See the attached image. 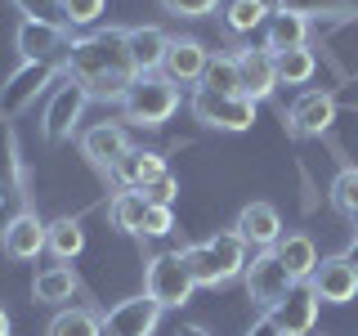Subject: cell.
I'll return each mask as SVG.
<instances>
[{"label": "cell", "mask_w": 358, "mask_h": 336, "mask_svg": "<svg viewBox=\"0 0 358 336\" xmlns=\"http://www.w3.org/2000/svg\"><path fill=\"white\" fill-rule=\"evenodd\" d=\"M130 27H103L90 31V36L72 41V54H67V76H76L90 99H103V104H121L126 90L134 85V63H130V45H126Z\"/></svg>", "instance_id": "1"}, {"label": "cell", "mask_w": 358, "mask_h": 336, "mask_svg": "<svg viewBox=\"0 0 358 336\" xmlns=\"http://www.w3.org/2000/svg\"><path fill=\"white\" fill-rule=\"evenodd\" d=\"M184 260L193 269L197 287H229L233 278H242V269H246L251 255H246V242L233 229H220V233H210V238L184 246Z\"/></svg>", "instance_id": "2"}, {"label": "cell", "mask_w": 358, "mask_h": 336, "mask_svg": "<svg viewBox=\"0 0 358 336\" xmlns=\"http://www.w3.org/2000/svg\"><path fill=\"white\" fill-rule=\"evenodd\" d=\"M121 112H126V121L139 126V130H162L179 112V85H171L162 72L134 76V85L126 90V99H121Z\"/></svg>", "instance_id": "3"}, {"label": "cell", "mask_w": 358, "mask_h": 336, "mask_svg": "<svg viewBox=\"0 0 358 336\" xmlns=\"http://www.w3.org/2000/svg\"><path fill=\"white\" fill-rule=\"evenodd\" d=\"M143 291H148L162 309H184L188 300H193L197 278H193V269H188V260H184V246L152 255L148 269H143Z\"/></svg>", "instance_id": "4"}, {"label": "cell", "mask_w": 358, "mask_h": 336, "mask_svg": "<svg viewBox=\"0 0 358 336\" xmlns=\"http://www.w3.org/2000/svg\"><path fill=\"white\" fill-rule=\"evenodd\" d=\"M63 72H67L63 63H18L14 76L0 85V117H22L45 90L63 81Z\"/></svg>", "instance_id": "5"}, {"label": "cell", "mask_w": 358, "mask_h": 336, "mask_svg": "<svg viewBox=\"0 0 358 336\" xmlns=\"http://www.w3.org/2000/svg\"><path fill=\"white\" fill-rule=\"evenodd\" d=\"M85 104H90V90L76 81V76H67V72H63V81L50 90V104H45V112H41V134H45L50 144L72 139L76 126H81Z\"/></svg>", "instance_id": "6"}, {"label": "cell", "mask_w": 358, "mask_h": 336, "mask_svg": "<svg viewBox=\"0 0 358 336\" xmlns=\"http://www.w3.org/2000/svg\"><path fill=\"white\" fill-rule=\"evenodd\" d=\"M255 99L246 94H210V90H193V117L206 130H224V134H242L255 126Z\"/></svg>", "instance_id": "7"}, {"label": "cell", "mask_w": 358, "mask_h": 336, "mask_svg": "<svg viewBox=\"0 0 358 336\" xmlns=\"http://www.w3.org/2000/svg\"><path fill=\"white\" fill-rule=\"evenodd\" d=\"M242 283H246L251 305H260L268 314L278 300H287V291L296 287V278L287 274V265L278 260L273 246H268V251H251V260H246V269H242Z\"/></svg>", "instance_id": "8"}, {"label": "cell", "mask_w": 358, "mask_h": 336, "mask_svg": "<svg viewBox=\"0 0 358 336\" xmlns=\"http://www.w3.org/2000/svg\"><path fill=\"white\" fill-rule=\"evenodd\" d=\"M72 41H76L72 27H54V22H36V18H22L18 31H14V45H18L22 63H63L67 67Z\"/></svg>", "instance_id": "9"}, {"label": "cell", "mask_w": 358, "mask_h": 336, "mask_svg": "<svg viewBox=\"0 0 358 336\" xmlns=\"http://www.w3.org/2000/svg\"><path fill=\"white\" fill-rule=\"evenodd\" d=\"M45 242H50V224L31 206H18L14 216L5 220V229H0V251H5V260H36L45 251Z\"/></svg>", "instance_id": "10"}, {"label": "cell", "mask_w": 358, "mask_h": 336, "mask_svg": "<svg viewBox=\"0 0 358 336\" xmlns=\"http://www.w3.org/2000/svg\"><path fill=\"white\" fill-rule=\"evenodd\" d=\"M309 287L322 305H350V300H358V260L354 255H327V260H318Z\"/></svg>", "instance_id": "11"}, {"label": "cell", "mask_w": 358, "mask_h": 336, "mask_svg": "<svg viewBox=\"0 0 358 336\" xmlns=\"http://www.w3.org/2000/svg\"><path fill=\"white\" fill-rule=\"evenodd\" d=\"M162 305L143 291V296H126L103 314V336H152L162 323Z\"/></svg>", "instance_id": "12"}, {"label": "cell", "mask_w": 358, "mask_h": 336, "mask_svg": "<svg viewBox=\"0 0 358 336\" xmlns=\"http://www.w3.org/2000/svg\"><path fill=\"white\" fill-rule=\"evenodd\" d=\"M130 148H134V144H130V130L117 126V121H99V126H90V130L81 134V157L94 166L99 175H108Z\"/></svg>", "instance_id": "13"}, {"label": "cell", "mask_w": 358, "mask_h": 336, "mask_svg": "<svg viewBox=\"0 0 358 336\" xmlns=\"http://www.w3.org/2000/svg\"><path fill=\"white\" fill-rule=\"evenodd\" d=\"M233 233L246 242V251H268V246H278L282 238V216H278L268 202H246L238 211V220H233Z\"/></svg>", "instance_id": "14"}, {"label": "cell", "mask_w": 358, "mask_h": 336, "mask_svg": "<svg viewBox=\"0 0 358 336\" xmlns=\"http://www.w3.org/2000/svg\"><path fill=\"white\" fill-rule=\"evenodd\" d=\"M210 63V50L193 36H171L166 45V59H162V76L171 85H201V72Z\"/></svg>", "instance_id": "15"}, {"label": "cell", "mask_w": 358, "mask_h": 336, "mask_svg": "<svg viewBox=\"0 0 358 336\" xmlns=\"http://www.w3.org/2000/svg\"><path fill=\"white\" fill-rule=\"evenodd\" d=\"M318 305H322V300L313 296V287L309 283H296V287L287 291V300H278V305L268 309V318L278 323V332H282V336H313Z\"/></svg>", "instance_id": "16"}, {"label": "cell", "mask_w": 358, "mask_h": 336, "mask_svg": "<svg viewBox=\"0 0 358 336\" xmlns=\"http://www.w3.org/2000/svg\"><path fill=\"white\" fill-rule=\"evenodd\" d=\"M282 121L291 134H327L336 121V99L327 90H305V94L291 104V112L282 108Z\"/></svg>", "instance_id": "17"}, {"label": "cell", "mask_w": 358, "mask_h": 336, "mask_svg": "<svg viewBox=\"0 0 358 336\" xmlns=\"http://www.w3.org/2000/svg\"><path fill=\"white\" fill-rule=\"evenodd\" d=\"M238 59V72H242V94L246 99H255V104H264V99H273V90L282 85L278 81V59L264 50H238L233 54Z\"/></svg>", "instance_id": "18"}, {"label": "cell", "mask_w": 358, "mask_h": 336, "mask_svg": "<svg viewBox=\"0 0 358 336\" xmlns=\"http://www.w3.org/2000/svg\"><path fill=\"white\" fill-rule=\"evenodd\" d=\"M22 188H27L22 153H18V139H14L9 117H0V206H5V202H22V197H27Z\"/></svg>", "instance_id": "19"}, {"label": "cell", "mask_w": 358, "mask_h": 336, "mask_svg": "<svg viewBox=\"0 0 358 336\" xmlns=\"http://www.w3.org/2000/svg\"><path fill=\"white\" fill-rule=\"evenodd\" d=\"M162 175H166V157L152 153V148H130V153L108 171V179H112L117 188H148L152 179H162Z\"/></svg>", "instance_id": "20"}, {"label": "cell", "mask_w": 358, "mask_h": 336, "mask_svg": "<svg viewBox=\"0 0 358 336\" xmlns=\"http://www.w3.org/2000/svg\"><path fill=\"white\" fill-rule=\"evenodd\" d=\"M31 296L36 305H63V300L81 296V274L72 265H45L36 278H31Z\"/></svg>", "instance_id": "21"}, {"label": "cell", "mask_w": 358, "mask_h": 336, "mask_svg": "<svg viewBox=\"0 0 358 336\" xmlns=\"http://www.w3.org/2000/svg\"><path fill=\"white\" fill-rule=\"evenodd\" d=\"M273 255L287 265V274L296 278V283H309V278H313V269H318V260H322V255H318V246H313V238H309V233H296V229L278 238Z\"/></svg>", "instance_id": "22"}, {"label": "cell", "mask_w": 358, "mask_h": 336, "mask_svg": "<svg viewBox=\"0 0 358 336\" xmlns=\"http://www.w3.org/2000/svg\"><path fill=\"white\" fill-rule=\"evenodd\" d=\"M126 45H130V63L139 76H152L162 72V59H166V45H171V36H166L162 27H130L126 31Z\"/></svg>", "instance_id": "23"}, {"label": "cell", "mask_w": 358, "mask_h": 336, "mask_svg": "<svg viewBox=\"0 0 358 336\" xmlns=\"http://www.w3.org/2000/svg\"><path fill=\"white\" fill-rule=\"evenodd\" d=\"M296 45H309V18L273 9V18L264 22V50L282 54V50H296Z\"/></svg>", "instance_id": "24"}, {"label": "cell", "mask_w": 358, "mask_h": 336, "mask_svg": "<svg viewBox=\"0 0 358 336\" xmlns=\"http://www.w3.org/2000/svg\"><path fill=\"white\" fill-rule=\"evenodd\" d=\"M108 220L112 229L130 233V238H143V220H148V197L139 188H117V197L108 202Z\"/></svg>", "instance_id": "25"}, {"label": "cell", "mask_w": 358, "mask_h": 336, "mask_svg": "<svg viewBox=\"0 0 358 336\" xmlns=\"http://www.w3.org/2000/svg\"><path fill=\"white\" fill-rule=\"evenodd\" d=\"M273 18L268 0H224V31L229 36H251Z\"/></svg>", "instance_id": "26"}, {"label": "cell", "mask_w": 358, "mask_h": 336, "mask_svg": "<svg viewBox=\"0 0 358 336\" xmlns=\"http://www.w3.org/2000/svg\"><path fill=\"white\" fill-rule=\"evenodd\" d=\"M45 251H50L59 265H72L76 255L85 251V229H81V220H76V216L50 220V242H45Z\"/></svg>", "instance_id": "27"}, {"label": "cell", "mask_w": 358, "mask_h": 336, "mask_svg": "<svg viewBox=\"0 0 358 336\" xmlns=\"http://www.w3.org/2000/svg\"><path fill=\"white\" fill-rule=\"evenodd\" d=\"M273 9L300 14L309 22H331V18H358V0H273Z\"/></svg>", "instance_id": "28"}, {"label": "cell", "mask_w": 358, "mask_h": 336, "mask_svg": "<svg viewBox=\"0 0 358 336\" xmlns=\"http://www.w3.org/2000/svg\"><path fill=\"white\" fill-rule=\"evenodd\" d=\"M45 336H103V314L85 309V305H72V309H59L50 318Z\"/></svg>", "instance_id": "29"}, {"label": "cell", "mask_w": 358, "mask_h": 336, "mask_svg": "<svg viewBox=\"0 0 358 336\" xmlns=\"http://www.w3.org/2000/svg\"><path fill=\"white\" fill-rule=\"evenodd\" d=\"M197 90H210V94H242L238 59H233V54H210V63H206V72H201Z\"/></svg>", "instance_id": "30"}, {"label": "cell", "mask_w": 358, "mask_h": 336, "mask_svg": "<svg viewBox=\"0 0 358 336\" xmlns=\"http://www.w3.org/2000/svg\"><path fill=\"white\" fill-rule=\"evenodd\" d=\"M273 59H278V81L282 85H309L313 72H318V54H313L309 45L282 50V54H273Z\"/></svg>", "instance_id": "31"}, {"label": "cell", "mask_w": 358, "mask_h": 336, "mask_svg": "<svg viewBox=\"0 0 358 336\" xmlns=\"http://www.w3.org/2000/svg\"><path fill=\"white\" fill-rule=\"evenodd\" d=\"M331 206L341 211L345 220H358V166H345V171L331 179Z\"/></svg>", "instance_id": "32"}, {"label": "cell", "mask_w": 358, "mask_h": 336, "mask_svg": "<svg viewBox=\"0 0 358 336\" xmlns=\"http://www.w3.org/2000/svg\"><path fill=\"white\" fill-rule=\"evenodd\" d=\"M108 0H63V14H67V27H94L103 18Z\"/></svg>", "instance_id": "33"}, {"label": "cell", "mask_w": 358, "mask_h": 336, "mask_svg": "<svg viewBox=\"0 0 358 336\" xmlns=\"http://www.w3.org/2000/svg\"><path fill=\"white\" fill-rule=\"evenodd\" d=\"M22 9V18H36V22H54V27H67L63 14V0H14Z\"/></svg>", "instance_id": "34"}, {"label": "cell", "mask_w": 358, "mask_h": 336, "mask_svg": "<svg viewBox=\"0 0 358 336\" xmlns=\"http://www.w3.org/2000/svg\"><path fill=\"white\" fill-rule=\"evenodd\" d=\"M143 197H148V206H175V197H179V179L166 171L162 179H152L148 188H139Z\"/></svg>", "instance_id": "35"}, {"label": "cell", "mask_w": 358, "mask_h": 336, "mask_svg": "<svg viewBox=\"0 0 358 336\" xmlns=\"http://www.w3.org/2000/svg\"><path fill=\"white\" fill-rule=\"evenodd\" d=\"M162 9L175 18H206L220 9V0H162Z\"/></svg>", "instance_id": "36"}, {"label": "cell", "mask_w": 358, "mask_h": 336, "mask_svg": "<svg viewBox=\"0 0 358 336\" xmlns=\"http://www.w3.org/2000/svg\"><path fill=\"white\" fill-rule=\"evenodd\" d=\"M175 229V206H148V220H143V238H166Z\"/></svg>", "instance_id": "37"}, {"label": "cell", "mask_w": 358, "mask_h": 336, "mask_svg": "<svg viewBox=\"0 0 358 336\" xmlns=\"http://www.w3.org/2000/svg\"><path fill=\"white\" fill-rule=\"evenodd\" d=\"M246 336H282V332H278V323L268 318V314H260V318H255L251 328H246Z\"/></svg>", "instance_id": "38"}, {"label": "cell", "mask_w": 358, "mask_h": 336, "mask_svg": "<svg viewBox=\"0 0 358 336\" xmlns=\"http://www.w3.org/2000/svg\"><path fill=\"white\" fill-rule=\"evenodd\" d=\"M175 336H210L206 328H201V323H179V332Z\"/></svg>", "instance_id": "39"}, {"label": "cell", "mask_w": 358, "mask_h": 336, "mask_svg": "<svg viewBox=\"0 0 358 336\" xmlns=\"http://www.w3.org/2000/svg\"><path fill=\"white\" fill-rule=\"evenodd\" d=\"M0 336H14V323H9V314H5V305H0Z\"/></svg>", "instance_id": "40"}, {"label": "cell", "mask_w": 358, "mask_h": 336, "mask_svg": "<svg viewBox=\"0 0 358 336\" xmlns=\"http://www.w3.org/2000/svg\"><path fill=\"white\" fill-rule=\"evenodd\" d=\"M350 224H354V229H358V220H350Z\"/></svg>", "instance_id": "41"}, {"label": "cell", "mask_w": 358, "mask_h": 336, "mask_svg": "<svg viewBox=\"0 0 358 336\" xmlns=\"http://www.w3.org/2000/svg\"><path fill=\"white\" fill-rule=\"evenodd\" d=\"M0 229H5V220H0Z\"/></svg>", "instance_id": "42"}]
</instances>
